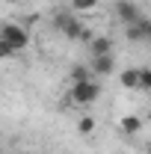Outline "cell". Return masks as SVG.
<instances>
[{"instance_id": "ba28073f", "label": "cell", "mask_w": 151, "mask_h": 154, "mask_svg": "<svg viewBox=\"0 0 151 154\" xmlns=\"http://www.w3.org/2000/svg\"><path fill=\"white\" fill-rule=\"evenodd\" d=\"M145 24H148V21H136V24H128L125 36L131 38V42H145Z\"/></svg>"}, {"instance_id": "277c9868", "label": "cell", "mask_w": 151, "mask_h": 154, "mask_svg": "<svg viewBox=\"0 0 151 154\" xmlns=\"http://www.w3.org/2000/svg\"><path fill=\"white\" fill-rule=\"evenodd\" d=\"M89 68H92V74H95V77H107V74H113L116 59H113V54H104V57H92V59H89Z\"/></svg>"}, {"instance_id": "5b68a950", "label": "cell", "mask_w": 151, "mask_h": 154, "mask_svg": "<svg viewBox=\"0 0 151 154\" xmlns=\"http://www.w3.org/2000/svg\"><path fill=\"white\" fill-rule=\"evenodd\" d=\"M104 54H113V38L110 36H95L89 42V57H104Z\"/></svg>"}, {"instance_id": "4fadbf2b", "label": "cell", "mask_w": 151, "mask_h": 154, "mask_svg": "<svg viewBox=\"0 0 151 154\" xmlns=\"http://www.w3.org/2000/svg\"><path fill=\"white\" fill-rule=\"evenodd\" d=\"M15 54H18V51H15L9 42H3V38H0V59H9V57H15Z\"/></svg>"}, {"instance_id": "3957f363", "label": "cell", "mask_w": 151, "mask_h": 154, "mask_svg": "<svg viewBox=\"0 0 151 154\" xmlns=\"http://www.w3.org/2000/svg\"><path fill=\"white\" fill-rule=\"evenodd\" d=\"M116 15L122 18V24H125V27H128V24H136V21H142L139 6H136V3H131V0H119V3H116Z\"/></svg>"}, {"instance_id": "30bf717a", "label": "cell", "mask_w": 151, "mask_h": 154, "mask_svg": "<svg viewBox=\"0 0 151 154\" xmlns=\"http://www.w3.org/2000/svg\"><path fill=\"white\" fill-rule=\"evenodd\" d=\"M71 80H74V83L92 80V68H89V65H74V68H71Z\"/></svg>"}, {"instance_id": "7c38bea8", "label": "cell", "mask_w": 151, "mask_h": 154, "mask_svg": "<svg viewBox=\"0 0 151 154\" xmlns=\"http://www.w3.org/2000/svg\"><path fill=\"white\" fill-rule=\"evenodd\" d=\"M139 89L151 92V68H139Z\"/></svg>"}, {"instance_id": "8fae6325", "label": "cell", "mask_w": 151, "mask_h": 154, "mask_svg": "<svg viewBox=\"0 0 151 154\" xmlns=\"http://www.w3.org/2000/svg\"><path fill=\"white\" fill-rule=\"evenodd\" d=\"M95 128H98V122H95L92 116H83V119L77 122V131H80V134H83V136H86V134H92Z\"/></svg>"}, {"instance_id": "7a4b0ae2", "label": "cell", "mask_w": 151, "mask_h": 154, "mask_svg": "<svg viewBox=\"0 0 151 154\" xmlns=\"http://www.w3.org/2000/svg\"><path fill=\"white\" fill-rule=\"evenodd\" d=\"M0 38H3V42H9L18 54L30 45V33H27L21 24H0Z\"/></svg>"}, {"instance_id": "8992f818", "label": "cell", "mask_w": 151, "mask_h": 154, "mask_svg": "<svg viewBox=\"0 0 151 154\" xmlns=\"http://www.w3.org/2000/svg\"><path fill=\"white\" fill-rule=\"evenodd\" d=\"M119 83L122 89H139V68H125L119 74Z\"/></svg>"}, {"instance_id": "5bb4252c", "label": "cell", "mask_w": 151, "mask_h": 154, "mask_svg": "<svg viewBox=\"0 0 151 154\" xmlns=\"http://www.w3.org/2000/svg\"><path fill=\"white\" fill-rule=\"evenodd\" d=\"M145 42H151V21L145 24Z\"/></svg>"}, {"instance_id": "2e32d148", "label": "cell", "mask_w": 151, "mask_h": 154, "mask_svg": "<svg viewBox=\"0 0 151 154\" xmlns=\"http://www.w3.org/2000/svg\"><path fill=\"white\" fill-rule=\"evenodd\" d=\"M148 154H151V145H148Z\"/></svg>"}, {"instance_id": "9a60e30c", "label": "cell", "mask_w": 151, "mask_h": 154, "mask_svg": "<svg viewBox=\"0 0 151 154\" xmlns=\"http://www.w3.org/2000/svg\"><path fill=\"white\" fill-rule=\"evenodd\" d=\"M21 154H33V151H21Z\"/></svg>"}, {"instance_id": "6da1fadb", "label": "cell", "mask_w": 151, "mask_h": 154, "mask_svg": "<svg viewBox=\"0 0 151 154\" xmlns=\"http://www.w3.org/2000/svg\"><path fill=\"white\" fill-rule=\"evenodd\" d=\"M101 98V83L98 80H83V83H74L71 86V101L77 107H89Z\"/></svg>"}, {"instance_id": "52a82bcc", "label": "cell", "mask_w": 151, "mask_h": 154, "mask_svg": "<svg viewBox=\"0 0 151 154\" xmlns=\"http://www.w3.org/2000/svg\"><path fill=\"white\" fill-rule=\"evenodd\" d=\"M122 134H128V136H133V134H139V128H142V119L139 116H122Z\"/></svg>"}, {"instance_id": "9c48e42d", "label": "cell", "mask_w": 151, "mask_h": 154, "mask_svg": "<svg viewBox=\"0 0 151 154\" xmlns=\"http://www.w3.org/2000/svg\"><path fill=\"white\" fill-rule=\"evenodd\" d=\"M98 9V0H71V12L83 15V12H95Z\"/></svg>"}]
</instances>
